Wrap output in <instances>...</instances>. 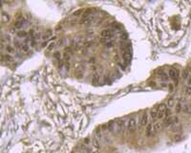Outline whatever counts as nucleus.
Returning a JSON list of instances; mask_svg holds the SVG:
<instances>
[{
  "label": "nucleus",
  "mask_w": 191,
  "mask_h": 153,
  "mask_svg": "<svg viewBox=\"0 0 191 153\" xmlns=\"http://www.w3.org/2000/svg\"><path fill=\"white\" fill-rule=\"evenodd\" d=\"M157 109V114H158V118L159 119H164L166 117V112H167V106L165 103L160 104Z\"/></svg>",
  "instance_id": "obj_1"
},
{
  "label": "nucleus",
  "mask_w": 191,
  "mask_h": 153,
  "mask_svg": "<svg viewBox=\"0 0 191 153\" xmlns=\"http://www.w3.org/2000/svg\"><path fill=\"white\" fill-rule=\"evenodd\" d=\"M168 77L171 78L173 82H175L176 85L178 83V78H179V71L178 69L171 68L168 70Z\"/></svg>",
  "instance_id": "obj_2"
},
{
  "label": "nucleus",
  "mask_w": 191,
  "mask_h": 153,
  "mask_svg": "<svg viewBox=\"0 0 191 153\" xmlns=\"http://www.w3.org/2000/svg\"><path fill=\"white\" fill-rule=\"evenodd\" d=\"M137 124H138V118L133 117V118H131L128 122H127L126 128L129 131H134V129H135L137 126Z\"/></svg>",
  "instance_id": "obj_3"
},
{
  "label": "nucleus",
  "mask_w": 191,
  "mask_h": 153,
  "mask_svg": "<svg viewBox=\"0 0 191 153\" xmlns=\"http://www.w3.org/2000/svg\"><path fill=\"white\" fill-rule=\"evenodd\" d=\"M148 120H149V116L147 113H143L142 116H140V118H139V124L140 125H146V124H148Z\"/></svg>",
  "instance_id": "obj_4"
},
{
  "label": "nucleus",
  "mask_w": 191,
  "mask_h": 153,
  "mask_svg": "<svg viewBox=\"0 0 191 153\" xmlns=\"http://www.w3.org/2000/svg\"><path fill=\"white\" fill-rule=\"evenodd\" d=\"M162 128V123H159V122H157V123H154L153 124V135L156 133H158L159 131H161V129Z\"/></svg>",
  "instance_id": "obj_5"
},
{
  "label": "nucleus",
  "mask_w": 191,
  "mask_h": 153,
  "mask_svg": "<svg viewBox=\"0 0 191 153\" xmlns=\"http://www.w3.org/2000/svg\"><path fill=\"white\" fill-rule=\"evenodd\" d=\"M175 124V120H174V119L171 117V116H169V117H165L164 118V122H163V124L164 125H171V124Z\"/></svg>",
  "instance_id": "obj_6"
},
{
  "label": "nucleus",
  "mask_w": 191,
  "mask_h": 153,
  "mask_svg": "<svg viewBox=\"0 0 191 153\" xmlns=\"http://www.w3.org/2000/svg\"><path fill=\"white\" fill-rule=\"evenodd\" d=\"M190 73H191V69L189 68H185L182 71V79H188V78L190 77Z\"/></svg>",
  "instance_id": "obj_7"
},
{
  "label": "nucleus",
  "mask_w": 191,
  "mask_h": 153,
  "mask_svg": "<svg viewBox=\"0 0 191 153\" xmlns=\"http://www.w3.org/2000/svg\"><path fill=\"white\" fill-rule=\"evenodd\" d=\"M149 120H155L157 118H158V114H157V109H153V110L150 111L149 113Z\"/></svg>",
  "instance_id": "obj_8"
},
{
  "label": "nucleus",
  "mask_w": 191,
  "mask_h": 153,
  "mask_svg": "<svg viewBox=\"0 0 191 153\" xmlns=\"http://www.w3.org/2000/svg\"><path fill=\"white\" fill-rule=\"evenodd\" d=\"M182 106H184V103H182V101H181V100H179L178 102H177V104H176V107H175L176 112H177V113L181 112V111L182 110Z\"/></svg>",
  "instance_id": "obj_9"
},
{
  "label": "nucleus",
  "mask_w": 191,
  "mask_h": 153,
  "mask_svg": "<svg viewBox=\"0 0 191 153\" xmlns=\"http://www.w3.org/2000/svg\"><path fill=\"white\" fill-rule=\"evenodd\" d=\"M146 135L147 136H151L153 135V124H150L146 127Z\"/></svg>",
  "instance_id": "obj_10"
},
{
  "label": "nucleus",
  "mask_w": 191,
  "mask_h": 153,
  "mask_svg": "<svg viewBox=\"0 0 191 153\" xmlns=\"http://www.w3.org/2000/svg\"><path fill=\"white\" fill-rule=\"evenodd\" d=\"M8 20H9V14H7L6 13L2 12V15H1V21H2V23L8 22Z\"/></svg>",
  "instance_id": "obj_11"
},
{
  "label": "nucleus",
  "mask_w": 191,
  "mask_h": 153,
  "mask_svg": "<svg viewBox=\"0 0 191 153\" xmlns=\"http://www.w3.org/2000/svg\"><path fill=\"white\" fill-rule=\"evenodd\" d=\"M174 103V101H173V99H169L168 101H167V102H166V106L167 107H170L172 104Z\"/></svg>",
  "instance_id": "obj_12"
}]
</instances>
